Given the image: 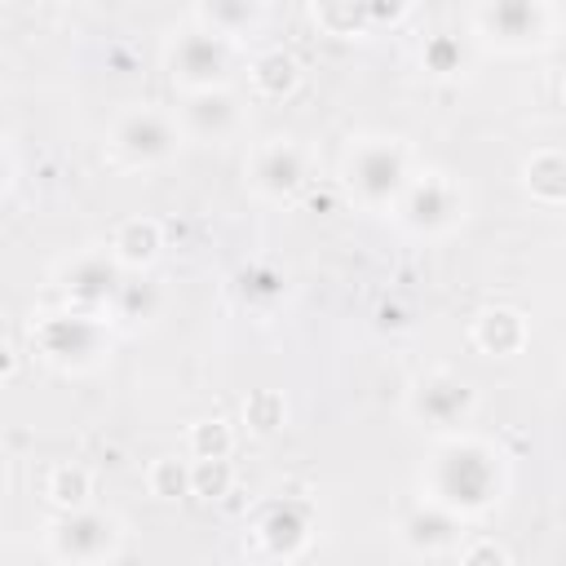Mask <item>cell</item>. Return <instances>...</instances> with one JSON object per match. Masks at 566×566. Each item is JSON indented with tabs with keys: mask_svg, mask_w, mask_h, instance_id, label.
Here are the masks:
<instances>
[{
	"mask_svg": "<svg viewBox=\"0 0 566 566\" xmlns=\"http://www.w3.org/2000/svg\"><path fill=\"white\" fill-rule=\"evenodd\" d=\"M407 539L416 548H442L455 539V513L442 509V504H424L407 517Z\"/></svg>",
	"mask_w": 566,
	"mask_h": 566,
	"instance_id": "7c38bea8",
	"label": "cell"
},
{
	"mask_svg": "<svg viewBox=\"0 0 566 566\" xmlns=\"http://www.w3.org/2000/svg\"><path fill=\"white\" fill-rule=\"evenodd\" d=\"M195 447H199V460H221L226 455V429L212 420V424H203L199 433H195Z\"/></svg>",
	"mask_w": 566,
	"mask_h": 566,
	"instance_id": "ffe728a7",
	"label": "cell"
},
{
	"mask_svg": "<svg viewBox=\"0 0 566 566\" xmlns=\"http://www.w3.org/2000/svg\"><path fill=\"white\" fill-rule=\"evenodd\" d=\"M469 566H500V553L482 548V553H473V557H469Z\"/></svg>",
	"mask_w": 566,
	"mask_h": 566,
	"instance_id": "7402d4cb",
	"label": "cell"
},
{
	"mask_svg": "<svg viewBox=\"0 0 566 566\" xmlns=\"http://www.w3.org/2000/svg\"><path fill=\"white\" fill-rule=\"evenodd\" d=\"M172 71L190 84H212L226 71V40L221 31H186L172 49Z\"/></svg>",
	"mask_w": 566,
	"mask_h": 566,
	"instance_id": "277c9868",
	"label": "cell"
},
{
	"mask_svg": "<svg viewBox=\"0 0 566 566\" xmlns=\"http://www.w3.org/2000/svg\"><path fill=\"white\" fill-rule=\"evenodd\" d=\"M429 482H433L438 504L451 509V513H455V509H482V504H491V495H495V486H500L495 460H491L482 447H473V442L447 447V451L438 455Z\"/></svg>",
	"mask_w": 566,
	"mask_h": 566,
	"instance_id": "6da1fadb",
	"label": "cell"
},
{
	"mask_svg": "<svg viewBox=\"0 0 566 566\" xmlns=\"http://www.w3.org/2000/svg\"><path fill=\"white\" fill-rule=\"evenodd\" d=\"M296 80V66H292V57H283V53H274V57H265L261 62V84L270 88V93H279V88H287Z\"/></svg>",
	"mask_w": 566,
	"mask_h": 566,
	"instance_id": "d6986e66",
	"label": "cell"
},
{
	"mask_svg": "<svg viewBox=\"0 0 566 566\" xmlns=\"http://www.w3.org/2000/svg\"><path fill=\"white\" fill-rule=\"evenodd\" d=\"M66 292H71L80 305H102V301H111V296L119 292V270H115V261H106V256H84V261H75L71 274H66Z\"/></svg>",
	"mask_w": 566,
	"mask_h": 566,
	"instance_id": "ba28073f",
	"label": "cell"
},
{
	"mask_svg": "<svg viewBox=\"0 0 566 566\" xmlns=\"http://www.w3.org/2000/svg\"><path fill=\"white\" fill-rule=\"evenodd\" d=\"M115 248H119V256H124V261H150V256H155V248H159V234H155V226H150V221H128V226L119 230Z\"/></svg>",
	"mask_w": 566,
	"mask_h": 566,
	"instance_id": "2e32d148",
	"label": "cell"
},
{
	"mask_svg": "<svg viewBox=\"0 0 566 566\" xmlns=\"http://www.w3.org/2000/svg\"><path fill=\"white\" fill-rule=\"evenodd\" d=\"M84 491H88L84 469H57V478H53V500L57 504H80Z\"/></svg>",
	"mask_w": 566,
	"mask_h": 566,
	"instance_id": "ac0fdd59",
	"label": "cell"
},
{
	"mask_svg": "<svg viewBox=\"0 0 566 566\" xmlns=\"http://www.w3.org/2000/svg\"><path fill=\"white\" fill-rule=\"evenodd\" d=\"M4 172H9V159H4V150H0V181H4Z\"/></svg>",
	"mask_w": 566,
	"mask_h": 566,
	"instance_id": "cb8c5ba5",
	"label": "cell"
},
{
	"mask_svg": "<svg viewBox=\"0 0 566 566\" xmlns=\"http://www.w3.org/2000/svg\"><path fill=\"white\" fill-rule=\"evenodd\" d=\"M97 340H102V327L84 314H62V318H49L44 327V349L57 358H88Z\"/></svg>",
	"mask_w": 566,
	"mask_h": 566,
	"instance_id": "9c48e42d",
	"label": "cell"
},
{
	"mask_svg": "<svg viewBox=\"0 0 566 566\" xmlns=\"http://www.w3.org/2000/svg\"><path fill=\"white\" fill-rule=\"evenodd\" d=\"M301 177H305V159H301L296 146L274 142L270 150H261V159H256V181H261L270 195H287V190H296Z\"/></svg>",
	"mask_w": 566,
	"mask_h": 566,
	"instance_id": "30bf717a",
	"label": "cell"
},
{
	"mask_svg": "<svg viewBox=\"0 0 566 566\" xmlns=\"http://www.w3.org/2000/svg\"><path fill=\"white\" fill-rule=\"evenodd\" d=\"M115 146L137 159V164H150V159H164L172 150V124L159 115V111H133L119 119L115 128Z\"/></svg>",
	"mask_w": 566,
	"mask_h": 566,
	"instance_id": "3957f363",
	"label": "cell"
},
{
	"mask_svg": "<svg viewBox=\"0 0 566 566\" xmlns=\"http://www.w3.org/2000/svg\"><path fill=\"white\" fill-rule=\"evenodd\" d=\"M305 509L301 504H292V500H283V504H274L270 513H265V522H261V535H265V544H270V553H296L301 544H305Z\"/></svg>",
	"mask_w": 566,
	"mask_h": 566,
	"instance_id": "8fae6325",
	"label": "cell"
},
{
	"mask_svg": "<svg viewBox=\"0 0 566 566\" xmlns=\"http://www.w3.org/2000/svg\"><path fill=\"white\" fill-rule=\"evenodd\" d=\"M349 186L367 199V203H389L407 190V164L402 150L389 142H367L354 150L349 159Z\"/></svg>",
	"mask_w": 566,
	"mask_h": 566,
	"instance_id": "7a4b0ae2",
	"label": "cell"
},
{
	"mask_svg": "<svg viewBox=\"0 0 566 566\" xmlns=\"http://www.w3.org/2000/svg\"><path fill=\"white\" fill-rule=\"evenodd\" d=\"M53 548H57L62 557H71V562H97V557L111 548V522L80 509V513H71V517L57 522Z\"/></svg>",
	"mask_w": 566,
	"mask_h": 566,
	"instance_id": "5b68a950",
	"label": "cell"
},
{
	"mask_svg": "<svg viewBox=\"0 0 566 566\" xmlns=\"http://www.w3.org/2000/svg\"><path fill=\"white\" fill-rule=\"evenodd\" d=\"M478 340H482L486 349H495V354H509V349L522 345V318L509 314V310H491V314H482V323H478Z\"/></svg>",
	"mask_w": 566,
	"mask_h": 566,
	"instance_id": "9a60e30c",
	"label": "cell"
},
{
	"mask_svg": "<svg viewBox=\"0 0 566 566\" xmlns=\"http://www.w3.org/2000/svg\"><path fill=\"white\" fill-rule=\"evenodd\" d=\"M155 482H159V495H172V482H177V491H181V482H186V478H181V469H177L172 460H164V464H159V473H155Z\"/></svg>",
	"mask_w": 566,
	"mask_h": 566,
	"instance_id": "44dd1931",
	"label": "cell"
},
{
	"mask_svg": "<svg viewBox=\"0 0 566 566\" xmlns=\"http://www.w3.org/2000/svg\"><path fill=\"white\" fill-rule=\"evenodd\" d=\"M402 212H407V221H411V226H420V230L447 226V221L455 217V190H451L442 177H424V181L407 186Z\"/></svg>",
	"mask_w": 566,
	"mask_h": 566,
	"instance_id": "52a82bcc",
	"label": "cell"
},
{
	"mask_svg": "<svg viewBox=\"0 0 566 566\" xmlns=\"http://www.w3.org/2000/svg\"><path fill=\"white\" fill-rule=\"evenodd\" d=\"M539 18L544 13L535 4H491V9H482V22L500 35H535Z\"/></svg>",
	"mask_w": 566,
	"mask_h": 566,
	"instance_id": "5bb4252c",
	"label": "cell"
},
{
	"mask_svg": "<svg viewBox=\"0 0 566 566\" xmlns=\"http://www.w3.org/2000/svg\"><path fill=\"white\" fill-rule=\"evenodd\" d=\"M473 407V394L464 380H451V376H433L416 389V411L429 420V424H455L464 420V411Z\"/></svg>",
	"mask_w": 566,
	"mask_h": 566,
	"instance_id": "8992f818",
	"label": "cell"
},
{
	"mask_svg": "<svg viewBox=\"0 0 566 566\" xmlns=\"http://www.w3.org/2000/svg\"><path fill=\"white\" fill-rule=\"evenodd\" d=\"M9 367H13V358H9V345H4V340H0V376H4V371H9Z\"/></svg>",
	"mask_w": 566,
	"mask_h": 566,
	"instance_id": "603a6c76",
	"label": "cell"
},
{
	"mask_svg": "<svg viewBox=\"0 0 566 566\" xmlns=\"http://www.w3.org/2000/svg\"><path fill=\"white\" fill-rule=\"evenodd\" d=\"M531 186L544 195V199H562V159L557 155H539L531 164Z\"/></svg>",
	"mask_w": 566,
	"mask_h": 566,
	"instance_id": "e0dca14e",
	"label": "cell"
},
{
	"mask_svg": "<svg viewBox=\"0 0 566 566\" xmlns=\"http://www.w3.org/2000/svg\"><path fill=\"white\" fill-rule=\"evenodd\" d=\"M186 115H190V124H195V133H203V137H217V133H226L230 124H234V102L226 97V93H212V88H203L190 106H186Z\"/></svg>",
	"mask_w": 566,
	"mask_h": 566,
	"instance_id": "4fadbf2b",
	"label": "cell"
}]
</instances>
